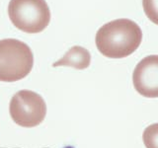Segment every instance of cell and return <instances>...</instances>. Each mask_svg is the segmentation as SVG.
Listing matches in <instances>:
<instances>
[{
	"label": "cell",
	"instance_id": "obj_1",
	"mask_svg": "<svg viewBox=\"0 0 158 148\" xmlns=\"http://www.w3.org/2000/svg\"><path fill=\"white\" fill-rule=\"evenodd\" d=\"M142 41V31L130 19H117L98 30L96 47L109 58H123L135 52Z\"/></svg>",
	"mask_w": 158,
	"mask_h": 148
},
{
	"label": "cell",
	"instance_id": "obj_2",
	"mask_svg": "<svg viewBox=\"0 0 158 148\" xmlns=\"http://www.w3.org/2000/svg\"><path fill=\"white\" fill-rule=\"evenodd\" d=\"M34 65V54L27 43L15 39L0 41V81L15 82L25 78Z\"/></svg>",
	"mask_w": 158,
	"mask_h": 148
},
{
	"label": "cell",
	"instance_id": "obj_3",
	"mask_svg": "<svg viewBox=\"0 0 158 148\" xmlns=\"http://www.w3.org/2000/svg\"><path fill=\"white\" fill-rule=\"evenodd\" d=\"M8 15L15 27L29 34L43 32L51 21L46 0H10Z\"/></svg>",
	"mask_w": 158,
	"mask_h": 148
},
{
	"label": "cell",
	"instance_id": "obj_4",
	"mask_svg": "<svg viewBox=\"0 0 158 148\" xmlns=\"http://www.w3.org/2000/svg\"><path fill=\"white\" fill-rule=\"evenodd\" d=\"M12 120L23 127L41 125L47 115V105L41 95L31 90L17 92L9 104Z\"/></svg>",
	"mask_w": 158,
	"mask_h": 148
},
{
	"label": "cell",
	"instance_id": "obj_5",
	"mask_svg": "<svg viewBox=\"0 0 158 148\" xmlns=\"http://www.w3.org/2000/svg\"><path fill=\"white\" fill-rule=\"evenodd\" d=\"M132 82L138 94L146 98H158V56H148L137 63Z\"/></svg>",
	"mask_w": 158,
	"mask_h": 148
},
{
	"label": "cell",
	"instance_id": "obj_6",
	"mask_svg": "<svg viewBox=\"0 0 158 148\" xmlns=\"http://www.w3.org/2000/svg\"><path fill=\"white\" fill-rule=\"evenodd\" d=\"M91 62V54L86 48L75 46L64 54V56L52 64L56 66H70L76 69H86Z\"/></svg>",
	"mask_w": 158,
	"mask_h": 148
},
{
	"label": "cell",
	"instance_id": "obj_7",
	"mask_svg": "<svg viewBox=\"0 0 158 148\" xmlns=\"http://www.w3.org/2000/svg\"><path fill=\"white\" fill-rule=\"evenodd\" d=\"M143 143L146 148H158V123L148 125L143 131Z\"/></svg>",
	"mask_w": 158,
	"mask_h": 148
},
{
	"label": "cell",
	"instance_id": "obj_8",
	"mask_svg": "<svg viewBox=\"0 0 158 148\" xmlns=\"http://www.w3.org/2000/svg\"><path fill=\"white\" fill-rule=\"evenodd\" d=\"M142 6L147 18L158 25V0H142Z\"/></svg>",
	"mask_w": 158,
	"mask_h": 148
}]
</instances>
